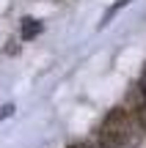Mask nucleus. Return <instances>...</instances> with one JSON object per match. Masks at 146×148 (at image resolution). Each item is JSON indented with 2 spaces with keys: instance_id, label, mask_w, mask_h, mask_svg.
Returning <instances> with one entry per match:
<instances>
[{
  "instance_id": "obj_1",
  "label": "nucleus",
  "mask_w": 146,
  "mask_h": 148,
  "mask_svg": "<svg viewBox=\"0 0 146 148\" xmlns=\"http://www.w3.org/2000/svg\"><path fill=\"white\" fill-rule=\"evenodd\" d=\"M132 134V118L124 107H116L105 115L102 126L97 132V145L94 148H124Z\"/></svg>"
},
{
  "instance_id": "obj_2",
  "label": "nucleus",
  "mask_w": 146,
  "mask_h": 148,
  "mask_svg": "<svg viewBox=\"0 0 146 148\" xmlns=\"http://www.w3.org/2000/svg\"><path fill=\"white\" fill-rule=\"evenodd\" d=\"M39 33H42V22L33 19V16H25V19H22V27H19L22 41H30V38H36Z\"/></svg>"
},
{
  "instance_id": "obj_3",
  "label": "nucleus",
  "mask_w": 146,
  "mask_h": 148,
  "mask_svg": "<svg viewBox=\"0 0 146 148\" xmlns=\"http://www.w3.org/2000/svg\"><path fill=\"white\" fill-rule=\"evenodd\" d=\"M135 118H138V123H141V129L146 132V104H143V107H138V110H135Z\"/></svg>"
},
{
  "instance_id": "obj_4",
  "label": "nucleus",
  "mask_w": 146,
  "mask_h": 148,
  "mask_svg": "<svg viewBox=\"0 0 146 148\" xmlns=\"http://www.w3.org/2000/svg\"><path fill=\"white\" fill-rule=\"evenodd\" d=\"M11 112H14V104H6L3 110H0V121H3V118H8Z\"/></svg>"
},
{
  "instance_id": "obj_5",
  "label": "nucleus",
  "mask_w": 146,
  "mask_h": 148,
  "mask_svg": "<svg viewBox=\"0 0 146 148\" xmlns=\"http://www.w3.org/2000/svg\"><path fill=\"white\" fill-rule=\"evenodd\" d=\"M69 148H94V145H88V143H72Z\"/></svg>"
},
{
  "instance_id": "obj_6",
  "label": "nucleus",
  "mask_w": 146,
  "mask_h": 148,
  "mask_svg": "<svg viewBox=\"0 0 146 148\" xmlns=\"http://www.w3.org/2000/svg\"><path fill=\"white\" fill-rule=\"evenodd\" d=\"M141 88H143V93H146V69H143V79H141Z\"/></svg>"
}]
</instances>
